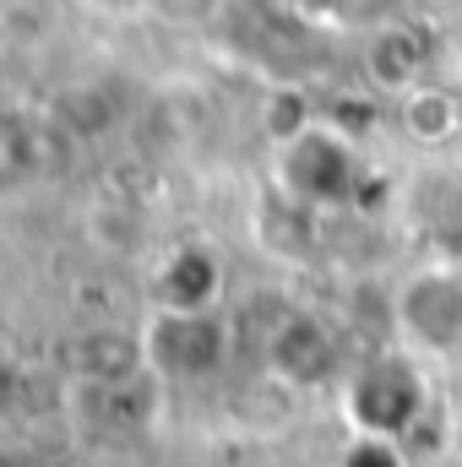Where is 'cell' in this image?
Listing matches in <instances>:
<instances>
[{
	"label": "cell",
	"mask_w": 462,
	"mask_h": 467,
	"mask_svg": "<svg viewBox=\"0 0 462 467\" xmlns=\"http://www.w3.org/2000/svg\"><path fill=\"white\" fill-rule=\"evenodd\" d=\"M338 337L327 332V321H316V316H289V321H278V332H272V343H267V364H272V375H283V380H294V386H321V380H332L338 375Z\"/></svg>",
	"instance_id": "8992f818"
},
{
	"label": "cell",
	"mask_w": 462,
	"mask_h": 467,
	"mask_svg": "<svg viewBox=\"0 0 462 467\" xmlns=\"http://www.w3.org/2000/svg\"><path fill=\"white\" fill-rule=\"evenodd\" d=\"M397 119H403V130H408L414 141L436 147V141H446V136L462 125V109H457V99H452L446 88H419V93L403 99V115Z\"/></svg>",
	"instance_id": "9c48e42d"
},
{
	"label": "cell",
	"mask_w": 462,
	"mask_h": 467,
	"mask_svg": "<svg viewBox=\"0 0 462 467\" xmlns=\"http://www.w3.org/2000/svg\"><path fill=\"white\" fill-rule=\"evenodd\" d=\"M397 327L414 348L452 353L462 348V272L425 266L397 288Z\"/></svg>",
	"instance_id": "3957f363"
},
{
	"label": "cell",
	"mask_w": 462,
	"mask_h": 467,
	"mask_svg": "<svg viewBox=\"0 0 462 467\" xmlns=\"http://www.w3.org/2000/svg\"><path fill=\"white\" fill-rule=\"evenodd\" d=\"M224 294V266L213 250L185 244L163 261L158 272V310H185V316H213V299Z\"/></svg>",
	"instance_id": "52a82bcc"
},
{
	"label": "cell",
	"mask_w": 462,
	"mask_h": 467,
	"mask_svg": "<svg viewBox=\"0 0 462 467\" xmlns=\"http://www.w3.org/2000/svg\"><path fill=\"white\" fill-rule=\"evenodd\" d=\"M338 467H414V457L397 441H364V435H353V446L343 451Z\"/></svg>",
	"instance_id": "30bf717a"
},
{
	"label": "cell",
	"mask_w": 462,
	"mask_h": 467,
	"mask_svg": "<svg viewBox=\"0 0 462 467\" xmlns=\"http://www.w3.org/2000/svg\"><path fill=\"white\" fill-rule=\"evenodd\" d=\"M278 191L299 207H338L353 196V147L332 125L305 130L299 141L278 147Z\"/></svg>",
	"instance_id": "7a4b0ae2"
},
{
	"label": "cell",
	"mask_w": 462,
	"mask_h": 467,
	"mask_svg": "<svg viewBox=\"0 0 462 467\" xmlns=\"http://www.w3.org/2000/svg\"><path fill=\"white\" fill-rule=\"evenodd\" d=\"M224 321L218 316H185V310H158L142 332V353L152 375H174V380H196L213 375L224 364Z\"/></svg>",
	"instance_id": "277c9868"
},
{
	"label": "cell",
	"mask_w": 462,
	"mask_h": 467,
	"mask_svg": "<svg viewBox=\"0 0 462 467\" xmlns=\"http://www.w3.org/2000/svg\"><path fill=\"white\" fill-rule=\"evenodd\" d=\"M256 239H261L272 255H283V261H305V255L316 250V213L299 207L294 196L272 191V196L256 207Z\"/></svg>",
	"instance_id": "ba28073f"
},
{
	"label": "cell",
	"mask_w": 462,
	"mask_h": 467,
	"mask_svg": "<svg viewBox=\"0 0 462 467\" xmlns=\"http://www.w3.org/2000/svg\"><path fill=\"white\" fill-rule=\"evenodd\" d=\"M430 60H436V33L425 22H408V16L375 27L370 44H364V71L381 93H403V99L419 93Z\"/></svg>",
	"instance_id": "5b68a950"
},
{
	"label": "cell",
	"mask_w": 462,
	"mask_h": 467,
	"mask_svg": "<svg viewBox=\"0 0 462 467\" xmlns=\"http://www.w3.org/2000/svg\"><path fill=\"white\" fill-rule=\"evenodd\" d=\"M343 413L364 441H397L403 446L430 419V386L408 358L381 353V358H370L348 375Z\"/></svg>",
	"instance_id": "6da1fadb"
}]
</instances>
